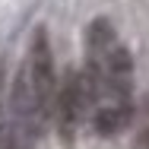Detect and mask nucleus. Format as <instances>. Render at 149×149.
Masks as SVG:
<instances>
[{"label":"nucleus","mask_w":149,"mask_h":149,"mask_svg":"<svg viewBox=\"0 0 149 149\" xmlns=\"http://www.w3.org/2000/svg\"><path fill=\"white\" fill-rule=\"evenodd\" d=\"M6 127V120H3V67H0V130Z\"/></svg>","instance_id":"nucleus-5"},{"label":"nucleus","mask_w":149,"mask_h":149,"mask_svg":"<svg viewBox=\"0 0 149 149\" xmlns=\"http://www.w3.org/2000/svg\"><path fill=\"white\" fill-rule=\"evenodd\" d=\"M95 98L98 95H95V86H92L86 70H70L63 76V83H60V89H57V98H54V111H51L63 140H73L76 127L89 114Z\"/></svg>","instance_id":"nucleus-2"},{"label":"nucleus","mask_w":149,"mask_h":149,"mask_svg":"<svg viewBox=\"0 0 149 149\" xmlns=\"http://www.w3.org/2000/svg\"><path fill=\"white\" fill-rule=\"evenodd\" d=\"M26 76H29L35 98L41 102L45 114L51 118L54 111V98H57V76H54V57H51V45L45 29H38L32 35V48H29V63H22Z\"/></svg>","instance_id":"nucleus-3"},{"label":"nucleus","mask_w":149,"mask_h":149,"mask_svg":"<svg viewBox=\"0 0 149 149\" xmlns=\"http://www.w3.org/2000/svg\"><path fill=\"white\" fill-rule=\"evenodd\" d=\"M86 73H89L95 95L108 102H127L133 83V60L114 35L108 19H95L86 32Z\"/></svg>","instance_id":"nucleus-1"},{"label":"nucleus","mask_w":149,"mask_h":149,"mask_svg":"<svg viewBox=\"0 0 149 149\" xmlns=\"http://www.w3.org/2000/svg\"><path fill=\"white\" fill-rule=\"evenodd\" d=\"M130 124V105L127 102H108L95 111V133L98 136H114Z\"/></svg>","instance_id":"nucleus-4"}]
</instances>
